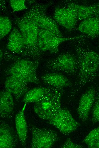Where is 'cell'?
<instances>
[{
  "instance_id": "4",
  "label": "cell",
  "mask_w": 99,
  "mask_h": 148,
  "mask_svg": "<svg viewBox=\"0 0 99 148\" xmlns=\"http://www.w3.org/2000/svg\"><path fill=\"white\" fill-rule=\"evenodd\" d=\"M53 3V2L51 1L35 4L24 15L33 22L39 28L51 31L59 36L63 37L56 22L46 14L48 9Z\"/></svg>"
},
{
  "instance_id": "16",
  "label": "cell",
  "mask_w": 99,
  "mask_h": 148,
  "mask_svg": "<svg viewBox=\"0 0 99 148\" xmlns=\"http://www.w3.org/2000/svg\"><path fill=\"white\" fill-rule=\"evenodd\" d=\"M12 94L5 90L0 92V116L3 119H10L13 116L15 105Z\"/></svg>"
},
{
  "instance_id": "12",
  "label": "cell",
  "mask_w": 99,
  "mask_h": 148,
  "mask_svg": "<svg viewBox=\"0 0 99 148\" xmlns=\"http://www.w3.org/2000/svg\"><path fill=\"white\" fill-rule=\"evenodd\" d=\"M66 7L73 11L78 20H82L87 18L99 16V1L90 5L68 2Z\"/></svg>"
},
{
  "instance_id": "29",
  "label": "cell",
  "mask_w": 99,
  "mask_h": 148,
  "mask_svg": "<svg viewBox=\"0 0 99 148\" xmlns=\"http://www.w3.org/2000/svg\"></svg>"
},
{
  "instance_id": "15",
  "label": "cell",
  "mask_w": 99,
  "mask_h": 148,
  "mask_svg": "<svg viewBox=\"0 0 99 148\" xmlns=\"http://www.w3.org/2000/svg\"><path fill=\"white\" fill-rule=\"evenodd\" d=\"M6 48L12 53L23 57L25 48V43L17 27H14L11 32Z\"/></svg>"
},
{
  "instance_id": "9",
  "label": "cell",
  "mask_w": 99,
  "mask_h": 148,
  "mask_svg": "<svg viewBox=\"0 0 99 148\" xmlns=\"http://www.w3.org/2000/svg\"><path fill=\"white\" fill-rule=\"evenodd\" d=\"M30 129L32 134L30 147L33 148H49L59 139L57 133L52 130L32 126Z\"/></svg>"
},
{
  "instance_id": "22",
  "label": "cell",
  "mask_w": 99,
  "mask_h": 148,
  "mask_svg": "<svg viewBox=\"0 0 99 148\" xmlns=\"http://www.w3.org/2000/svg\"><path fill=\"white\" fill-rule=\"evenodd\" d=\"M12 24L10 19L5 16L1 15L0 17V40L6 36L11 32Z\"/></svg>"
},
{
  "instance_id": "24",
  "label": "cell",
  "mask_w": 99,
  "mask_h": 148,
  "mask_svg": "<svg viewBox=\"0 0 99 148\" xmlns=\"http://www.w3.org/2000/svg\"><path fill=\"white\" fill-rule=\"evenodd\" d=\"M25 0H10L9 3L13 12L22 11L28 9Z\"/></svg>"
},
{
  "instance_id": "26",
  "label": "cell",
  "mask_w": 99,
  "mask_h": 148,
  "mask_svg": "<svg viewBox=\"0 0 99 148\" xmlns=\"http://www.w3.org/2000/svg\"><path fill=\"white\" fill-rule=\"evenodd\" d=\"M85 147L84 146L74 143L69 138L67 139L61 147V148H82Z\"/></svg>"
},
{
  "instance_id": "23",
  "label": "cell",
  "mask_w": 99,
  "mask_h": 148,
  "mask_svg": "<svg viewBox=\"0 0 99 148\" xmlns=\"http://www.w3.org/2000/svg\"><path fill=\"white\" fill-rule=\"evenodd\" d=\"M91 122L93 124L99 122V90L98 89L96 91Z\"/></svg>"
},
{
  "instance_id": "19",
  "label": "cell",
  "mask_w": 99,
  "mask_h": 148,
  "mask_svg": "<svg viewBox=\"0 0 99 148\" xmlns=\"http://www.w3.org/2000/svg\"><path fill=\"white\" fill-rule=\"evenodd\" d=\"M25 104L23 107L15 116V124L17 133L21 145L26 146L27 138L28 126L24 115Z\"/></svg>"
},
{
  "instance_id": "8",
  "label": "cell",
  "mask_w": 99,
  "mask_h": 148,
  "mask_svg": "<svg viewBox=\"0 0 99 148\" xmlns=\"http://www.w3.org/2000/svg\"><path fill=\"white\" fill-rule=\"evenodd\" d=\"M47 121L66 135L75 130L80 126V123L73 118L69 111L64 108H61Z\"/></svg>"
},
{
  "instance_id": "3",
  "label": "cell",
  "mask_w": 99,
  "mask_h": 148,
  "mask_svg": "<svg viewBox=\"0 0 99 148\" xmlns=\"http://www.w3.org/2000/svg\"><path fill=\"white\" fill-rule=\"evenodd\" d=\"M39 59L34 60L20 58L14 61L5 70V74L19 78L25 82L39 84L40 81L37 70L40 64Z\"/></svg>"
},
{
  "instance_id": "25",
  "label": "cell",
  "mask_w": 99,
  "mask_h": 148,
  "mask_svg": "<svg viewBox=\"0 0 99 148\" xmlns=\"http://www.w3.org/2000/svg\"><path fill=\"white\" fill-rule=\"evenodd\" d=\"M0 54L1 61L4 59L8 61L13 60L14 61L20 58L18 56L12 54L2 49H0Z\"/></svg>"
},
{
  "instance_id": "28",
  "label": "cell",
  "mask_w": 99,
  "mask_h": 148,
  "mask_svg": "<svg viewBox=\"0 0 99 148\" xmlns=\"http://www.w3.org/2000/svg\"><path fill=\"white\" fill-rule=\"evenodd\" d=\"M97 48L98 49V50L99 52V42L98 43L97 45Z\"/></svg>"
},
{
  "instance_id": "2",
  "label": "cell",
  "mask_w": 99,
  "mask_h": 148,
  "mask_svg": "<svg viewBox=\"0 0 99 148\" xmlns=\"http://www.w3.org/2000/svg\"><path fill=\"white\" fill-rule=\"evenodd\" d=\"M14 22L21 33L25 43L23 57L39 59L43 52L39 50L38 43V28L29 18L23 15L14 19Z\"/></svg>"
},
{
  "instance_id": "21",
  "label": "cell",
  "mask_w": 99,
  "mask_h": 148,
  "mask_svg": "<svg viewBox=\"0 0 99 148\" xmlns=\"http://www.w3.org/2000/svg\"><path fill=\"white\" fill-rule=\"evenodd\" d=\"M83 141L89 148H99V126L91 130Z\"/></svg>"
},
{
  "instance_id": "6",
  "label": "cell",
  "mask_w": 99,
  "mask_h": 148,
  "mask_svg": "<svg viewBox=\"0 0 99 148\" xmlns=\"http://www.w3.org/2000/svg\"><path fill=\"white\" fill-rule=\"evenodd\" d=\"M85 36L84 35H81L72 37H61L51 31L38 28V46L42 52L48 51L56 53L59 52V47L62 43L70 40H80Z\"/></svg>"
},
{
  "instance_id": "5",
  "label": "cell",
  "mask_w": 99,
  "mask_h": 148,
  "mask_svg": "<svg viewBox=\"0 0 99 148\" xmlns=\"http://www.w3.org/2000/svg\"><path fill=\"white\" fill-rule=\"evenodd\" d=\"M63 89L53 87L41 99L35 103V113L41 118L48 120L61 108V100Z\"/></svg>"
},
{
  "instance_id": "18",
  "label": "cell",
  "mask_w": 99,
  "mask_h": 148,
  "mask_svg": "<svg viewBox=\"0 0 99 148\" xmlns=\"http://www.w3.org/2000/svg\"><path fill=\"white\" fill-rule=\"evenodd\" d=\"M41 79L45 84L57 88L63 89L72 85L66 77L58 73H47L42 76Z\"/></svg>"
},
{
  "instance_id": "13",
  "label": "cell",
  "mask_w": 99,
  "mask_h": 148,
  "mask_svg": "<svg viewBox=\"0 0 99 148\" xmlns=\"http://www.w3.org/2000/svg\"><path fill=\"white\" fill-rule=\"evenodd\" d=\"M17 133L13 128L3 121L0 124V147L13 148L16 147L18 144Z\"/></svg>"
},
{
  "instance_id": "1",
  "label": "cell",
  "mask_w": 99,
  "mask_h": 148,
  "mask_svg": "<svg viewBox=\"0 0 99 148\" xmlns=\"http://www.w3.org/2000/svg\"><path fill=\"white\" fill-rule=\"evenodd\" d=\"M80 42L75 45L79 68L77 80L69 93L73 98L82 87L96 76L99 69V54L83 47Z\"/></svg>"
},
{
  "instance_id": "7",
  "label": "cell",
  "mask_w": 99,
  "mask_h": 148,
  "mask_svg": "<svg viewBox=\"0 0 99 148\" xmlns=\"http://www.w3.org/2000/svg\"><path fill=\"white\" fill-rule=\"evenodd\" d=\"M46 66L50 70L62 71L72 75L76 74L79 68L76 56L69 52L61 54L49 60Z\"/></svg>"
},
{
  "instance_id": "14",
  "label": "cell",
  "mask_w": 99,
  "mask_h": 148,
  "mask_svg": "<svg viewBox=\"0 0 99 148\" xmlns=\"http://www.w3.org/2000/svg\"><path fill=\"white\" fill-rule=\"evenodd\" d=\"M27 84L19 78L9 76L4 82V86L6 90L13 94L16 100L18 101L28 91Z\"/></svg>"
},
{
  "instance_id": "11",
  "label": "cell",
  "mask_w": 99,
  "mask_h": 148,
  "mask_svg": "<svg viewBox=\"0 0 99 148\" xmlns=\"http://www.w3.org/2000/svg\"><path fill=\"white\" fill-rule=\"evenodd\" d=\"M53 18L57 23L70 31L75 28L78 20L73 11L67 7H56L54 11Z\"/></svg>"
},
{
  "instance_id": "27",
  "label": "cell",
  "mask_w": 99,
  "mask_h": 148,
  "mask_svg": "<svg viewBox=\"0 0 99 148\" xmlns=\"http://www.w3.org/2000/svg\"><path fill=\"white\" fill-rule=\"evenodd\" d=\"M0 9L1 11H3L6 9L5 2L3 0H0Z\"/></svg>"
},
{
  "instance_id": "10",
  "label": "cell",
  "mask_w": 99,
  "mask_h": 148,
  "mask_svg": "<svg viewBox=\"0 0 99 148\" xmlns=\"http://www.w3.org/2000/svg\"><path fill=\"white\" fill-rule=\"evenodd\" d=\"M96 91L93 86L90 87L79 100L77 112L79 119L84 123L88 121L90 111L95 101Z\"/></svg>"
},
{
  "instance_id": "20",
  "label": "cell",
  "mask_w": 99,
  "mask_h": 148,
  "mask_svg": "<svg viewBox=\"0 0 99 148\" xmlns=\"http://www.w3.org/2000/svg\"><path fill=\"white\" fill-rule=\"evenodd\" d=\"M53 87L49 86L34 88L27 91L23 97L22 102L25 104L35 103L48 94Z\"/></svg>"
},
{
  "instance_id": "17",
  "label": "cell",
  "mask_w": 99,
  "mask_h": 148,
  "mask_svg": "<svg viewBox=\"0 0 99 148\" xmlns=\"http://www.w3.org/2000/svg\"><path fill=\"white\" fill-rule=\"evenodd\" d=\"M77 29L85 36L90 38H94L99 36V16L82 20Z\"/></svg>"
}]
</instances>
